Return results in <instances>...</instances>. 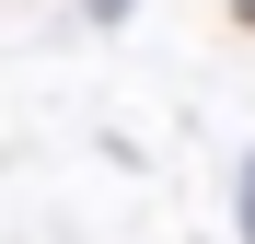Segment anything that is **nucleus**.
<instances>
[{"label":"nucleus","instance_id":"1","mask_svg":"<svg viewBox=\"0 0 255 244\" xmlns=\"http://www.w3.org/2000/svg\"><path fill=\"white\" fill-rule=\"evenodd\" d=\"M232 12H244V23H255V0H232Z\"/></svg>","mask_w":255,"mask_h":244}]
</instances>
